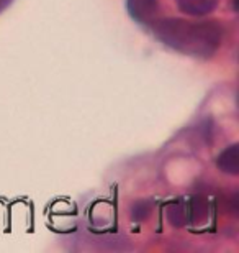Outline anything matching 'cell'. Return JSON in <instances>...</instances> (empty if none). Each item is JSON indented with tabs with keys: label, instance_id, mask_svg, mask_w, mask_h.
<instances>
[{
	"label": "cell",
	"instance_id": "52a82bcc",
	"mask_svg": "<svg viewBox=\"0 0 239 253\" xmlns=\"http://www.w3.org/2000/svg\"><path fill=\"white\" fill-rule=\"evenodd\" d=\"M13 2V0H0V13H2L3 12V10L5 8H7L8 7V5L10 3H12Z\"/></svg>",
	"mask_w": 239,
	"mask_h": 253
},
{
	"label": "cell",
	"instance_id": "6da1fadb",
	"mask_svg": "<svg viewBox=\"0 0 239 253\" xmlns=\"http://www.w3.org/2000/svg\"><path fill=\"white\" fill-rule=\"evenodd\" d=\"M156 38L174 51L192 58H211L223 38V30L215 22H189L164 18L152 23Z\"/></svg>",
	"mask_w": 239,
	"mask_h": 253
},
{
	"label": "cell",
	"instance_id": "8992f818",
	"mask_svg": "<svg viewBox=\"0 0 239 253\" xmlns=\"http://www.w3.org/2000/svg\"><path fill=\"white\" fill-rule=\"evenodd\" d=\"M151 212V206L147 202H138L135 207H133V219L136 220H141V219H146Z\"/></svg>",
	"mask_w": 239,
	"mask_h": 253
},
{
	"label": "cell",
	"instance_id": "5b68a950",
	"mask_svg": "<svg viewBox=\"0 0 239 253\" xmlns=\"http://www.w3.org/2000/svg\"><path fill=\"white\" fill-rule=\"evenodd\" d=\"M216 166L221 173L238 176L239 174V145H231L223 150L216 158Z\"/></svg>",
	"mask_w": 239,
	"mask_h": 253
},
{
	"label": "cell",
	"instance_id": "277c9868",
	"mask_svg": "<svg viewBox=\"0 0 239 253\" xmlns=\"http://www.w3.org/2000/svg\"><path fill=\"white\" fill-rule=\"evenodd\" d=\"M220 0H177V7L184 15L190 17H205L215 12Z\"/></svg>",
	"mask_w": 239,
	"mask_h": 253
},
{
	"label": "cell",
	"instance_id": "3957f363",
	"mask_svg": "<svg viewBox=\"0 0 239 253\" xmlns=\"http://www.w3.org/2000/svg\"><path fill=\"white\" fill-rule=\"evenodd\" d=\"M126 10L135 22L151 23L157 15V0H126Z\"/></svg>",
	"mask_w": 239,
	"mask_h": 253
},
{
	"label": "cell",
	"instance_id": "7a4b0ae2",
	"mask_svg": "<svg viewBox=\"0 0 239 253\" xmlns=\"http://www.w3.org/2000/svg\"><path fill=\"white\" fill-rule=\"evenodd\" d=\"M167 219L174 227H184L197 222H203L208 215L206 202L200 197H189V199L174 201L167 206Z\"/></svg>",
	"mask_w": 239,
	"mask_h": 253
}]
</instances>
